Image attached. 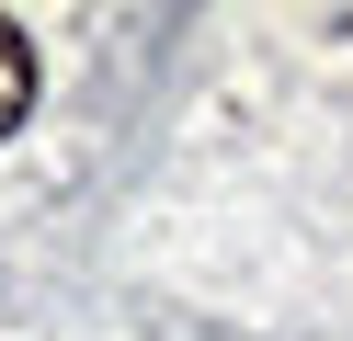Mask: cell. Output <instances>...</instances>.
<instances>
[{"label":"cell","instance_id":"6da1fadb","mask_svg":"<svg viewBox=\"0 0 353 341\" xmlns=\"http://www.w3.org/2000/svg\"><path fill=\"white\" fill-rule=\"evenodd\" d=\"M34 114V45H23V23H0V136Z\"/></svg>","mask_w":353,"mask_h":341}]
</instances>
